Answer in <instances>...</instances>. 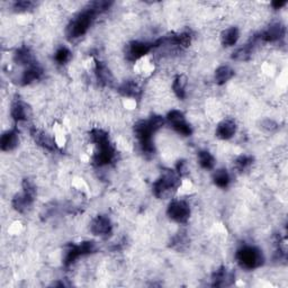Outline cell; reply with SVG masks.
<instances>
[{"label": "cell", "instance_id": "1", "mask_svg": "<svg viewBox=\"0 0 288 288\" xmlns=\"http://www.w3.org/2000/svg\"><path fill=\"white\" fill-rule=\"evenodd\" d=\"M111 5H113V2H107V0H98V2H92L88 4V6L84 11L78 14L70 22L69 25H68V37L78 38L85 35L97 15L106 12L107 9L110 8Z\"/></svg>", "mask_w": 288, "mask_h": 288}, {"label": "cell", "instance_id": "2", "mask_svg": "<svg viewBox=\"0 0 288 288\" xmlns=\"http://www.w3.org/2000/svg\"><path fill=\"white\" fill-rule=\"evenodd\" d=\"M236 258L240 267L245 268L247 270L257 269L265 262V257H263L260 249L251 246H246L239 249Z\"/></svg>", "mask_w": 288, "mask_h": 288}, {"label": "cell", "instance_id": "3", "mask_svg": "<svg viewBox=\"0 0 288 288\" xmlns=\"http://www.w3.org/2000/svg\"><path fill=\"white\" fill-rule=\"evenodd\" d=\"M180 177L172 170H165L164 174L153 184L152 190L155 197L167 198L171 192L178 188Z\"/></svg>", "mask_w": 288, "mask_h": 288}, {"label": "cell", "instance_id": "4", "mask_svg": "<svg viewBox=\"0 0 288 288\" xmlns=\"http://www.w3.org/2000/svg\"><path fill=\"white\" fill-rule=\"evenodd\" d=\"M155 132L151 128L149 121H139L134 125V134L138 138L142 152L145 154L154 153L152 135Z\"/></svg>", "mask_w": 288, "mask_h": 288}, {"label": "cell", "instance_id": "5", "mask_svg": "<svg viewBox=\"0 0 288 288\" xmlns=\"http://www.w3.org/2000/svg\"><path fill=\"white\" fill-rule=\"evenodd\" d=\"M97 251V246L94 241H84L80 245H70L66 252L63 265L65 267H70L75 263L80 257L91 255Z\"/></svg>", "mask_w": 288, "mask_h": 288}, {"label": "cell", "instance_id": "6", "mask_svg": "<svg viewBox=\"0 0 288 288\" xmlns=\"http://www.w3.org/2000/svg\"><path fill=\"white\" fill-rule=\"evenodd\" d=\"M167 214L172 221L184 224L190 217V207L185 201H172L169 204Z\"/></svg>", "mask_w": 288, "mask_h": 288}, {"label": "cell", "instance_id": "7", "mask_svg": "<svg viewBox=\"0 0 288 288\" xmlns=\"http://www.w3.org/2000/svg\"><path fill=\"white\" fill-rule=\"evenodd\" d=\"M167 120L169 121V123L172 125L174 130L177 132V133L182 134L184 136L192 135L193 130L190 128V125L187 123L183 111H180L178 109L170 110L167 115Z\"/></svg>", "mask_w": 288, "mask_h": 288}, {"label": "cell", "instance_id": "8", "mask_svg": "<svg viewBox=\"0 0 288 288\" xmlns=\"http://www.w3.org/2000/svg\"><path fill=\"white\" fill-rule=\"evenodd\" d=\"M153 48V43L133 41L129 44L128 50H126V56L130 61H138L141 57L149 54Z\"/></svg>", "mask_w": 288, "mask_h": 288}, {"label": "cell", "instance_id": "9", "mask_svg": "<svg viewBox=\"0 0 288 288\" xmlns=\"http://www.w3.org/2000/svg\"><path fill=\"white\" fill-rule=\"evenodd\" d=\"M115 153H116V151H115L114 145L110 142H107L105 144L98 146V151L95 153L94 158H92V161H94V163L96 165L102 167V165L109 164L111 161L114 160Z\"/></svg>", "mask_w": 288, "mask_h": 288}, {"label": "cell", "instance_id": "10", "mask_svg": "<svg viewBox=\"0 0 288 288\" xmlns=\"http://www.w3.org/2000/svg\"><path fill=\"white\" fill-rule=\"evenodd\" d=\"M286 34V28L282 25L281 23H275L271 24V25L268 27L265 31L261 32L258 38L259 41L268 42V43H274L277 41H280L282 37L285 36Z\"/></svg>", "mask_w": 288, "mask_h": 288}, {"label": "cell", "instance_id": "11", "mask_svg": "<svg viewBox=\"0 0 288 288\" xmlns=\"http://www.w3.org/2000/svg\"><path fill=\"white\" fill-rule=\"evenodd\" d=\"M90 231L95 236H109L111 231H113V224H111V221L107 216L98 215L91 221Z\"/></svg>", "mask_w": 288, "mask_h": 288}, {"label": "cell", "instance_id": "12", "mask_svg": "<svg viewBox=\"0 0 288 288\" xmlns=\"http://www.w3.org/2000/svg\"><path fill=\"white\" fill-rule=\"evenodd\" d=\"M29 114H31V108H29L26 102H24L21 98H16L13 101L11 107V115L16 123L27 121Z\"/></svg>", "mask_w": 288, "mask_h": 288}, {"label": "cell", "instance_id": "13", "mask_svg": "<svg viewBox=\"0 0 288 288\" xmlns=\"http://www.w3.org/2000/svg\"><path fill=\"white\" fill-rule=\"evenodd\" d=\"M31 135L33 140L35 141V143L37 145L42 146L43 149H45L47 151H56L57 146L50 135L44 133L43 131L38 130L36 128H32L31 129Z\"/></svg>", "mask_w": 288, "mask_h": 288}, {"label": "cell", "instance_id": "14", "mask_svg": "<svg viewBox=\"0 0 288 288\" xmlns=\"http://www.w3.org/2000/svg\"><path fill=\"white\" fill-rule=\"evenodd\" d=\"M213 286L214 287H224V286H230L234 281V274L232 271L227 270L225 267H221L214 272L213 277Z\"/></svg>", "mask_w": 288, "mask_h": 288}, {"label": "cell", "instance_id": "15", "mask_svg": "<svg viewBox=\"0 0 288 288\" xmlns=\"http://www.w3.org/2000/svg\"><path fill=\"white\" fill-rule=\"evenodd\" d=\"M95 73H96L97 81H98L101 86L107 87V86L113 85V81H114L113 75H111V72L109 71V69L107 68L105 63L96 60L95 61Z\"/></svg>", "mask_w": 288, "mask_h": 288}, {"label": "cell", "instance_id": "16", "mask_svg": "<svg viewBox=\"0 0 288 288\" xmlns=\"http://www.w3.org/2000/svg\"><path fill=\"white\" fill-rule=\"evenodd\" d=\"M259 42V38H258V35L253 36L250 42H248L246 45H243L242 47H239L236 52H233L232 59L233 60L237 61H248L249 59L251 57L253 48H255L256 44Z\"/></svg>", "mask_w": 288, "mask_h": 288}, {"label": "cell", "instance_id": "17", "mask_svg": "<svg viewBox=\"0 0 288 288\" xmlns=\"http://www.w3.org/2000/svg\"><path fill=\"white\" fill-rule=\"evenodd\" d=\"M237 133V124L232 120H224L217 125L216 136L221 140H230Z\"/></svg>", "mask_w": 288, "mask_h": 288}, {"label": "cell", "instance_id": "18", "mask_svg": "<svg viewBox=\"0 0 288 288\" xmlns=\"http://www.w3.org/2000/svg\"><path fill=\"white\" fill-rule=\"evenodd\" d=\"M14 61L16 62L17 65L21 66L31 67L33 65H35V59H34L33 53L26 46H22L19 47L18 50H16L14 54Z\"/></svg>", "mask_w": 288, "mask_h": 288}, {"label": "cell", "instance_id": "19", "mask_svg": "<svg viewBox=\"0 0 288 288\" xmlns=\"http://www.w3.org/2000/svg\"><path fill=\"white\" fill-rule=\"evenodd\" d=\"M18 133L16 130L5 132L0 139V149L3 151H12L18 145Z\"/></svg>", "mask_w": 288, "mask_h": 288}, {"label": "cell", "instance_id": "20", "mask_svg": "<svg viewBox=\"0 0 288 288\" xmlns=\"http://www.w3.org/2000/svg\"><path fill=\"white\" fill-rule=\"evenodd\" d=\"M119 92L129 98H139L141 96V88L134 80H128L119 87Z\"/></svg>", "mask_w": 288, "mask_h": 288}, {"label": "cell", "instance_id": "21", "mask_svg": "<svg viewBox=\"0 0 288 288\" xmlns=\"http://www.w3.org/2000/svg\"><path fill=\"white\" fill-rule=\"evenodd\" d=\"M43 76V69L38 65H33L28 67L27 69L23 72L22 76V84L23 85H29L32 82L40 80Z\"/></svg>", "mask_w": 288, "mask_h": 288}, {"label": "cell", "instance_id": "22", "mask_svg": "<svg viewBox=\"0 0 288 288\" xmlns=\"http://www.w3.org/2000/svg\"><path fill=\"white\" fill-rule=\"evenodd\" d=\"M33 203H34L33 199L27 197L24 193L15 195L12 202L14 209L18 213H25L27 209L32 206Z\"/></svg>", "mask_w": 288, "mask_h": 288}, {"label": "cell", "instance_id": "23", "mask_svg": "<svg viewBox=\"0 0 288 288\" xmlns=\"http://www.w3.org/2000/svg\"><path fill=\"white\" fill-rule=\"evenodd\" d=\"M234 76V70L228 66H221L218 67L215 71V82L217 85L222 86L232 79Z\"/></svg>", "mask_w": 288, "mask_h": 288}, {"label": "cell", "instance_id": "24", "mask_svg": "<svg viewBox=\"0 0 288 288\" xmlns=\"http://www.w3.org/2000/svg\"><path fill=\"white\" fill-rule=\"evenodd\" d=\"M186 87H187V78L184 75H180L175 78L172 89L176 96H177L179 99L186 98Z\"/></svg>", "mask_w": 288, "mask_h": 288}, {"label": "cell", "instance_id": "25", "mask_svg": "<svg viewBox=\"0 0 288 288\" xmlns=\"http://www.w3.org/2000/svg\"><path fill=\"white\" fill-rule=\"evenodd\" d=\"M240 37V32L238 27H230L222 33L221 40L224 46H233Z\"/></svg>", "mask_w": 288, "mask_h": 288}, {"label": "cell", "instance_id": "26", "mask_svg": "<svg viewBox=\"0 0 288 288\" xmlns=\"http://www.w3.org/2000/svg\"><path fill=\"white\" fill-rule=\"evenodd\" d=\"M214 184L219 188H226L231 183V177L225 169H218L213 176Z\"/></svg>", "mask_w": 288, "mask_h": 288}, {"label": "cell", "instance_id": "27", "mask_svg": "<svg viewBox=\"0 0 288 288\" xmlns=\"http://www.w3.org/2000/svg\"><path fill=\"white\" fill-rule=\"evenodd\" d=\"M198 161L199 164L203 169L212 170L215 165V158L213 157V154L208 151H199L198 152Z\"/></svg>", "mask_w": 288, "mask_h": 288}, {"label": "cell", "instance_id": "28", "mask_svg": "<svg viewBox=\"0 0 288 288\" xmlns=\"http://www.w3.org/2000/svg\"><path fill=\"white\" fill-rule=\"evenodd\" d=\"M89 135H90V139H91L92 142H94L97 146L109 142L108 133H107V132H105L104 130L92 129L90 131Z\"/></svg>", "mask_w": 288, "mask_h": 288}, {"label": "cell", "instance_id": "29", "mask_svg": "<svg viewBox=\"0 0 288 288\" xmlns=\"http://www.w3.org/2000/svg\"><path fill=\"white\" fill-rule=\"evenodd\" d=\"M253 161H255V159H253L252 155H247V154L240 155V157H238L236 160V168L239 170V171L242 172L251 167Z\"/></svg>", "mask_w": 288, "mask_h": 288}, {"label": "cell", "instance_id": "30", "mask_svg": "<svg viewBox=\"0 0 288 288\" xmlns=\"http://www.w3.org/2000/svg\"><path fill=\"white\" fill-rule=\"evenodd\" d=\"M54 59H55V61L59 63V65H66L67 62L70 61L71 52H70V50L68 47L61 46V47H59L57 50H56Z\"/></svg>", "mask_w": 288, "mask_h": 288}, {"label": "cell", "instance_id": "31", "mask_svg": "<svg viewBox=\"0 0 288 288\" xmlns=\"http://www.w3.org/2000/svg\"><path fill=\"white\" fill-rule=\"evenodd\" d=\"M22 187H23V193L25 194L27 197L33 199V201H35V197H36L35 185H34L29 179H24L22 183Z\"/></svg>", "mask_w": 288, "mask_h": 288}, {"label": "cell", "instance_id": "32", "mask_svg": "<svg viewBox=\"0 0 288 288\" xmlns=\"http://www.w3.org/2000/svg\"><path fill=\"white\" fill-rule=\"evenodd\" d=\"M190 42H192V35L189 32L176 34V45L180 47H188Z\"/></svg>", "mask_w": 288, "mask_h": 288}, {"label": "cell", "instance_id": "33", "mask_svg": "<svg viewBox=\"0 0 288 288\" xmlns=\"http://www.w3.org/2000/svg\"><path fill=\"white\" fill-rule=\"evenodd\" d=\"M188 243L187 240V237L185 233H178L177 236H176L172 239V243H171V247L177 249V250H183L184 247H186Z\"/></svg>", "mask_w": 288, "mask_h": 288}, {"label": "cell", "instance_id": "34", "mask_svg": "<svg viewBox=\"0 0 288 288\" xmlns=\"http://www.w3.org/2000/svg\"><path fill=\"white\" fill-rule=\"evenodd\" d=\"M34 5L35 4L33 2H29V0H21V2H16L14 4V9L19 13L27 12L34 7Z\"/></svg>", "mask_w": 288, "mask_h": 288}, {"label": "cell", "instance_id": "35", "mask_svg": "<svg viewBox=\"0 0 288 288\" xmlns=\"http://www.w3.org/2000/svg\"><path fill=\"white\" fill-rule=\"evenodd\" d=\"M148 121H149V123H150V125H151V128L153 129L154 132L159 131V130L164 125L163 117H161L160 115H153V116H151L150 120H148Z\"/></svg>", "mask_w": 288, "mask_h": 288}, {"label": "cell", "instance_id": "36", "mask_svg": "<svg viewBox=\"0 0 288 288\" xmlns=\"http://www.w3.org/2000/svg\"><path fill=\"white\" fill-rule=\"evenodd\" d=\"M176 169H177V174H178L179 177H183V176L186 175L188 171L186 161H184V160L178 161L177 165H176Z\"/></svg>", "mask_w": 288, "mask_h": 288}, {"label": "cell", "instance_id": "37", "mask_svg": "<svg viewBox=\"0 0 288 288\" xmlns=\"http://www.w3.org/2000/svg\"><path fill=\"white\" fill-rule=\"evenodd\" d=\"M261 125H262V129H265L269 132H272V131H275L278 129V125H277L276 122L271 121V120H265L261 123Z\"/></svg>", "mask_w": 288, "mask_h": 288}, {"label": "cell", "instance_id": "38", "mask_svg": "<svg viewBox=\"0 0 288 288\" xmlns=\"http://www.w3.org/2000/svg\"><path fill=\"white\" fill-rule=\"evenodd\" d=\"M285 5H286L285 0H279V2H278V0H277V2H272L271 3V6L274 7L275 9H280L281 7H284Z\"/></svg>", "mask_w": 288, "mask_h": 288}]
</instances>
